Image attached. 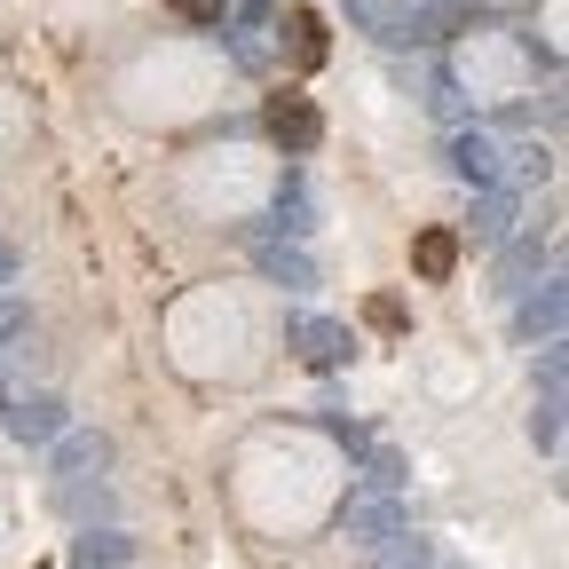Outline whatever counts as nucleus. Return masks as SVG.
I'll list each match as a JSON object with an SVG mask.
<instances>
[{
    "instance_id": "2",
    "label": "nucleus",
    "mask_w": 569,
    "mask_h": 569,
    "mask_svg": "<svg viewBox=\"0 0 569 569\" xmlns=\"http://www.w3.org/2000/svg\"><path fill=\"white\" fill-rule=\"evenodd\" d=\"M284 48H293V71H317L332 56V32L317 9H284Z\"/></svg>"
},
{
    "instance_id": "3",
    "label": "nucleus",
    "mask_w": 569,
    "mask_h": 569,
    "mask_svg": "<svg viewBox=\"0 0 569 569\" xmlns=\"http://www.w3.org/2000/svg\"><path fill=\"white\" fill-rule=\"evenodd\" d=\"M411 269H419V284H451L459 277V238L451 230H419L411 238Z\"/></svg>"
},
{
    "instance_id": "1",
    "label": "nucleus",
    "mask_w": 569,
    "mask_h": 569,
    "mask_svg": "<svg viewBox=\"0 0 569 569\" xmlns=\"http://www.w3.org/2000/svg\"><path fill=\"white\" fill-rule=\"evenodd\" d=\"M261 134L277 142L284 159H309L317 142H325V119H317V103H309L301 88H277V96L261 103Z\"/></svg>"
},
{
    "instance_id": "5",
    "label": "nucleus",
    "mask_w": 569,
    "mask_h": 569,
    "mask_svg": "<svg viewBox=\"0 0 569 569\" xmlns=\"http://www.w3.org/2000/svg\"><path fill=\"white\" fill-rule=\"evenodd\" d=\"M182 24H222V0H167Z\"/></svg>"
},
{
    "instance_id": "4",
    "label": "nucleus",
    "mask_w": 569,
    "mask_h": 569,
    "mask_svg": "<svg viewBox=\"0 0 569 569\" xmlns=\"http://www.w3.org/2000/svg\"><path fill=\"white\" fill-rule=\"evenodd\" d=\"M365 317H372V332H403V301H396V293H372Z\"/></svg>"
}]
</instances>
